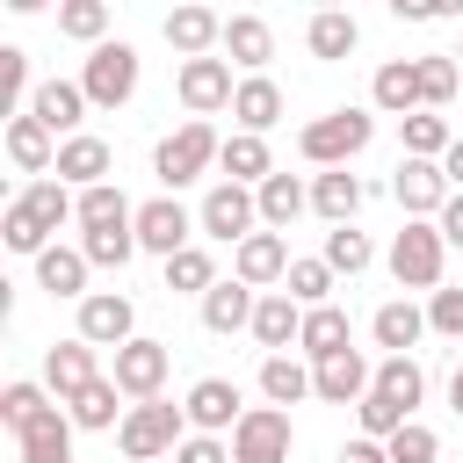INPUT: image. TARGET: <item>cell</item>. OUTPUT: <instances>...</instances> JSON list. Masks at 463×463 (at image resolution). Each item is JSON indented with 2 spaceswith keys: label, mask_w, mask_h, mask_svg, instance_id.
<instances>
[{
  "label": "cell",
  "mask_w": 463,
  "mask_h": 463,
  "mask_svg": "<svg viewBox=\"0 0 463 463\" xmlns=\"http://www.w3.org/2000/svg\"><path fill=\"white\" fill-rule=\"evenodd\" d=\"M369 137H376V116H369V109H326V116H311V123L297 130V152L333 174V166H347L354 152H369Z\"/></svg>",
  "instance_id": "cell-1"
},
{
  "label": "cell",
  "mask_w": 463,
  "mask_h": 463,
  "mask_svg": "<svg viewBox=\"0 0 463 463\" xmlns=\"http://www.w3.org/2000/svg\"><path fill=\"white\" fill-rule=\"evenodd\" d=\"M181 441H188V412H181V405H166V398L130 405V412H123V427H116V449H123L130 463H159V456H174Z\"/></svg>",
  "instance_id": "cell-2"
},
{
  "label": "cell",
  "mask_w": 463,
  "mask_h": 463,
  "mask_svg": "<svg viewBox=\"0 0 463 463\" xmlns=\"http://www.w3.org/2000/svg\"><path fill=\"white\" fill-rule=\"evenodd\" d=\"M217 152H224V137H217L210 123H195V116H188L181 130H166V137H159V152H152V174H159V181H166V195H174V188L203 181V174L217 166Z\"/></svg>",
  "instance_id": "cell-3"
},
{
  "label": "cell",
  "mask_w": 463,
  "mask_h": 463,
  "mask_svg": "<svg viewBox=\"0 0 463 463\" xmlns=\"http://www.w3.org/2000/svg\"><path fill=\"white\" fill-rule=\"evenodd\" d=\"M441 268H449V239H441V224H405L398 239H391V275H398V289H441Z\"/></svg>",
  "instance_id": "cell-4"
},
{
  "label": "cell",
  "mask_w": 463,
  "mask_h": 463,
  "mask_svg": "<svg viewBox=\"0 0 463 463\" xmlns=\"http://www.w3.org/2000/svg\"><path fill=\"white\" fill-rule=\"evenodd\" d=\"M195 224H203V239H217V246H246V239L260 232V195L239 188V181H217V188L203 195Z\"/></svg>",
  "instance_id": "cell-5"
},
{
  "label": "cell",
  "mask_w": 463,
  "mask_h": 463,
  "mask_svg": "<svg viewBox=\"0 0 463 463\" xmlns=\"http://www.w3.org/2000/svg\"><path fill=\"white\" fill-rule=\"evenodd\" d=\"M80 87H87V109H123V101L137 94V51H130L123 36L101 43V51H87Z\"/></svg>",
  "instance_id": "cell-6"
},
{
  "label": "cell",
  "mask_w": 463,
  "mask_h": 463,
  "mask_svg": "<svg viewBox=\"0 0 463 463\" xmlns=\"http://www.w3.org/2000/svg\"><path fill=\"white\" fill-rule=\"evenodd\" d=\"M297 427L282 405H246V420L232 427V463H289Z\"/></svg>",
  "instance_id": "cell-7"
},
{
  "label": "cell",
  "mask_w": 463,
  "mask_h": 463,
  "mask_svg": "<svg viewBox=\"0 0 463 463\" xmlns=\"http://www.w3.org/2000/svg\"><path fill=\"white\" fill-rule=\"evenodd\" d=\"M449 174L434 166V159H398V174H391V203L405 210V224H434L441 210H449Z\"/></svg>",
  "instance_id": "cell-8"
},
{
  "label": "cell",
  "mask_w": 463,
  "mask_h": 463,
  "mask_svg": "<svg viewBox=\"0 0 463 463\" xmlns=\"http://www.w3.org/2000/svg\"><path fill=\"white\" fill-rule=\"evenodd\" d=\"M195 217L174 203V195H152V203H137V253H159V260H174V253H188L195 246Z\"/></svg>",
  "instance_id": "cell-9"
},
{
  "label": "cell",
  "mask_w": 463,
  "mask_h": 463,
  "mask_svg": "<svg viewBox=\"0 0 463 463\" xmlns=\"http://www.w3.org/2000/svg\"><path fill=\"white\" fill-rule=\"evenodd\" d=\"M166 369H174V347H166V340H145V333H137L130 347H116V362H109L116 391H123V398H137V405H145V398H159Z\"/></svg>",
  "instance_id": "cell-10"
},
{
  "label": "cell",
  "mask_w": 463,
  "mask_h": 463,
  "mask_svg": "<svg viewBox=\"0 0 463 463\" xmlns=\"http://www.w3.org/2000/svg\"><path fill=\"white\" fill-rule=\"evenodd\" d=\"M174 94H181V109L203 123V116H217V109H232V94H239V80H232V58H188L181 65V80H174Z\"/></svg>",
  "instance_id": "cell-11"
},
{
  "label": "cell",
  "mask_w": 463,
  "mask_h": 463,
  "mask_svg": "<svg viewBox=\"0 0 463 463\" xmlns=\"http://www.w3.org/2000/svg\"><path fill=\"white\" fill-rule=\"evenodd\" d=\"M80 340H87V347H130V340H137V304H130L123 289H94V297L80 304Z\"/></svg>",
  "instance_id": "cell-12"
},
{
  "label": "cell",
  "mask_w": 463,
  "mask_h": 463,
  "mask_svg": "<svg viewBox=\"0 0 463 463\" xmlns=\"http://www.w3.org/2000/svg\"><path fill=\"white\" fill-rule=\"evenodd\" d=\"M94 354H101V347H87L80 333H72V340H58V347L43 354V391H51L58 405H72V398L101 376V362H94Z\"/></svg>",
  "instance_id": "cell-13"
},
{
  "label": "cell",
  "mask_w": 463,
  "mask_h": 463,
  "mask_svg": "<svg viewBox=\"0 0 463 463\" xmlns=\"http://www.w3.org/2000/svg\"><path fill=\"white\" fill-rule=\"evenodd\" d=\"M181 412H188V434H224V427H239V420H246V405H239V383H224V376H203V383H188Z\"/></svg>",
  "instance_id": "cell-14"
},
{
  "label": "cell",
  "mask_w": 463,
  "mask_h": 463,
  "mask_svg": "<svg viewBox=\"0 0 463 463\" xmlns=\"http://www.w3.org/2000/svg\"><path fill=\"white\" fill-rule=\"evenodd\" d=\"M29 116L65 145V137H80V123H87V87H80V80H43V87L29 94Z\"/></svg>",
  "instance_id": "cell-15"
},
{
  "label": "cell",
  "mask_w": 463,
  "mask_h": 463,
  "mask_svg": "<svg viewBox=\"0 0 463 463\" xmlns=\"http://www.w3.org/2000/svg\"><path fill=\"white\" fill-rule=\"evenodd\" d=\"M369 383H376V369L362 362V347H347L333 362H311V398H326V405H362Z\"/></svg>",
  "instance_id": "cell-16"
},
{
  "label": "cell",
  "mask_w": 463,
  "mask_h": 463,
  "mask_svg": "<svg viewBox=\"0 0 463 463\" xmlns=\"http://www.w3.org/2000/svg\"><path fill=\"white\" fill-rule=\"evenodd\" d=\"M369 101L383 109V116H420L427 109V87H420V58H391V65H376V80H369Z\"/></svg>",
  "instance_id": "cell-17"
},
{
  "label": "cell",
  "mask_w": 463,
  "mask_h": 463,
  "mask_svg": "<svg viewBox=\"0 0 463 463\" xmlns=\"http://www.w3.org/2000/svg\"><path fill=\"white\" fill-rule=\"evenodd\" d=\"M109 166H116V152H109L94 130H80V137H65V145H58V166H51V174H58L65 188H80V195H87V188H101V181H109Z\"/></svg>",
  "instance_id": "cell-18"
},
{
  "label": "cell",
  "mask_w": 463,
  "mask_h": 463,
  "mask_svg": "<svg viewBox=\"0 0 463 463\" xmlns=\"http://www.w3.org/2000/svg\"><path fill=\"white\" fill-rule=\"evenodd\" d=\"M166 43L181 51V65H188V58H217V51H224V14H210V7H174V14H166Z\"/></svg>",
  "instance_id": "cell-19"
},
{
  "label": "cell",
  "mask_w": 463,
  "mask_h": 463,
  "mask_svg": "<svg viewBox=\"0 0 463 463\" xmlns=\"http://www.w3.org/2000/svg\"><path fill=\"white\" fill-rule=\"evenodd\" d=\"M232 275H239L246 289L282 282V275H289V246H282V232H253L246 246H232Z\"/></svg>",
  "instance_id": "cell-20"
},
{
  "label": "cell",
  "mask_w": 463,
  "mask_h": 463,
  "mask_svg": "<svg viewBox=\"0 0 463 463\" xmlns=\"http://www.w3.org/2000/svg\"><path fill=\"white\" fill-rule=\"evenodd\" d=\"M14 449H22V463H72V412L43 405V412L14 434Z\"/></svg>",
  "instance_id": "cell-21"
},
{
  "label": "cell",
  "mask_w": 463,
  "mask_h": 463,
  "mask_svg": "<svg viewBox=\"0 0 463 463\" xmlns=\"http://www.w3.org/2000/svg\"><path fill=\"white\" fill-rule=\"evenodd\" d=\"M297 333H304V304H297L289 289H268V297H260V311H253V340H260L268 354H289V347H297Z\"/></svg>",
  "instance_id": "cell-22"
},
{
  "label": "cell",
  "mask_w": 463,
  "mask_h": 463,
  "mask_svg": "<svg viewBox=\"0 0 463 463\" xmlns=\"http://www.w3.org/2000/svg\"><path fill=\"white\" fill-rule=\"evenodd\" d=\"M232 116H239V130H246V137H268V130L282 123V87H275L268 72L239 80V94H232Z\"/></svg>",
  "instance_id": "cell-23"
},
{
  "label": "cell",
  "mask_w": 463,
  "mask_h": 463,
  "mask_svg": "<svg viewBox=\"0 0 463 463\" xmlns=\"http://www.w3.org/2000/svg\"><path fill=\"white\" fill-rule=\"evenodd\" d=\"M224 58L232 65H246V80L275 58V29L260 22V14H224Z\"/></svg>",
  "instance_id": "cell-24"
},
{
  "label": "cell",
  "mask_w": 463,
  "mask_h": 463,
  "mask_svg": "<svg viewBox=\"0 0 463 463\" xmlns=\"http://www.w3.org/2000/svg\"><path fill=\"white\" fill-rule=\"evenodd\" d=\"M253 195H260V232H289V224L311 210V188H304L297 174H268Z\"/></svg>",
  "instance_id": "cell-25"
},
{
  "label": "cell",
  "mask_w": 463,
  "mask_h": 463,
  "mask_svg": "<svg viewBox=\"0 0 463 463\" xmlns=\"http://www.w3.org/2000/svg\"><path fill=\"white\" fill-rule=\"evenodd\" d=\"M297 347H304L311 362H333V354H347V347H354V326H347V311H340V304H318V311H304V333H297Z\"/></svg>",
  "instance_id": "cell-26"
},
{
  "label": "cell",
  "mask_w": 463,
  "mask_h": 463,
  "mask_svg": "<svg viewBox=\"0 0 463 463\" xmlns=\"http://www.w3.org/2000/svg\"><path fill=\"white\" fill-rule=\"evenodd\" d=\"M87 268H94V260H87L80 246H51V253H36V282H43L51 297H80V304H87V297H94V289H87Z\"/></svg>",
  "instance_id": "cell-27"
},
{
  "label": "cell",
  "mask_w": 463,
  "mask_h": 463,
  "mask_svg": "<svg viewBox=\"0 0 463 463\" xmlns=\"http://www.w3.org/2000/svg\"><path fill=\"white\" fill-rule=\"evenodd\" d=\"M253 311H260V289H246L239 275L203 297V326H210V333H239V326H253Z\"/></svg>",
  "instance_id": "cell-28"
},
{
  "label": "cell",
  "mask_w": 463,
  "mask_h": 463,
  "mask_svg": "<svg viewBox=\"0 0 463 463\" xmlns=\"http://www.w3.org/2000/svg\"><path fill=\"white\" fill-rule=\"evenodd\" d=\"M369 333H376V347H383V354H405V347H420V333H427V311H420L412 297H391V304L369 318Z\"/></svg>",
  "instance_id": "cell-29"
},
{
  "label": "cell",
  "mask_w": 463,
  "mask_h": 463,
  "mask_svg": "<svg viewBox=\"0 0 463 463\" xmlns=\"http://www.w3.org/2000/svg\"><path fill=\"white\" fill-rule=\"evenodd\" d=\"M7 159H14L22 174H51V166H58V137H51L36 116H14V123H7Z\"/></svg>",
  "instance_id": "cell-30"
},
{
  "label": "cell",
  "mask_w": 463,
  "mask_h": 463,
  "mask_svg": "<svg viewBox=\"0 0 463 463\" xmlns=\"http://www.w3.org/2000/svg\"><path fill=\"white\" fill-rule=\"evenodd\" d=\"M217 166H224V181H239V188H260V181L275 174V159H268V137H246V130H232V137H224Z\"/></svg>",
  "instance_id": "cell-31"
},
{
  "label": "cell",
  "mask_w": 463,
  "mask_h": 463,
  "mask_svg": "<svg viewBox=\"0 0 463 463\" xmlns=\"http://www.w3.org/2000/svg\"><path fill=\"white\" fill-rule=\"evenodd\" d=\"M130 224H137V203L116 181H101V188L80 195V232H130Z\"/></svg>",
  "instance_id": "cell-32"
},
{
  "label": "cell",
  "mask_w": 463,
  "mask_h": 463,
  "mask_svg": "<svg viewBox=\"0 0 463 463\" xmlns=\"http://www.w3.org/2000/svg\"><path fill=\"white\" fill-rule=\"evenodd\" d=\"M354 43H362V29H354L347 7H326V14L304 22V51H311V58H347Z\"/></svg>",
  "instance_id": "cell-33"
},
{
  "label": "cell",
  "mask_w": 463,
  "mask_h": 463,
  "mask_svg": "<svg viewBox=\"0 0 463 463\" xmlns=\"http://www.w3.org/2000/svg\"><path fill=\"white\" fill-rule=\"evenodd\" d=\"M311 210H318L326 224H354V210H362V181H354L347 166L318 174V181H311Z\"/></svg>",
  "instance_id": "cell-34"
},
{
  "label": "cell",
  "mask_w": 463,
  "mask_h": 463,
  "mask_svg": "<svg viewBox=\"0 0 463 463\" xmlns=\"http://www.w3.org/2000/svg\"><path fill=\"white\" fill-rule=\"evenodd\" d=\"M116 398H123V391H116V376H94V383H87L65 412H72V427L101 434V427H123V412H130V405H116Z\"/></svg>",
  "instance_id": "cell-35"
},
{
  "label": "cell",
  "mask_w": 463,
  "mask_h": 463,
  "mask_svg": "<svg viewBox=\"0 0 463 463\" xmlns=\"http://www.w3.org/2000/svg\"><path fill=\"white\" fill-rule=\"evenodd\" d=\"M260 398L289 412L297 398H311V369H304L297 354H268V362H260Z\"/></svg>",
  "instance_id": "cell-36"
},
{
  "label": "cell",
  "mask_w": 463,
  "mask_h": 463,
  "mask_svg": "<svg viewBox=\"0 0 463 463\" xmlns=\"http://www.w3.org/2000/svg\"><path fill=\"white\" fill-rule=\"evenodd\" d=\"M398 130H405V159H434V166H441V159H449V145H456V130H449V123L434 116V109L405 116Z\"/></svg>",
  "instance_id": "cell-37"
},
{
  "label": "cell",
  "mask_w": 463,
  "mask_h": 463,
  "mask_svg": "<svg viewBox=\"0 0 463 463\" xmlns=\"http://www.w3.org/2000/svg\"><path fill=\"white\" fill-rule=\"evenodd\" d=\"M369 391H383V398H398V405L412 412V405L427 398V376H420V362H412V354H383V362H376V383H369Z\"/></svg>",
  "instance_id": "cell-38"
},
{
  "label": "cell",
  "mask_w": 463,
  "mask_h": 463,
  "mask_svg": "<svg viewBox=\"0 0 463 463\" xmlns=\"http://www.w3.org/2000/svg\"><path fill=\"white\" fill-rule=\"evenodd\" d=\"M58 36H72V43H109V0H65L58 7Z\"/></svg>",
  "instance_id": "cell-39"
},
{
  "label": "cell",
  "mask_w": 463,
  "mask_h": 463,
  "mask_svg": "<svg viewBox=\"0 0 463 463\" xmlns=\"http://www.w3.org/2000/svg\"><path fill=\"white\" fill-rule=\"evenodd\" d=\"M333 275H362L369 260H376V246H369V232H354V224H333L326 232V253H318Z\"/></svg>",
  "instance_id": "cell-40"
},
{
  "label": "cell",
  "mask_w": 463,
  "mask_h": 463,
  "mask_svg": "<svg viewBox=\"0 0 463 463\" xmlns=\"http://www.w3.org/2000/svg\"><path fill=\"white\" fill-rule=\"evenodd\" d=\"M420 87H427V109L441 116V109L456 101V87H463V65H456V51H427V58H420Z\"/></svg>",
  "instance_id": "cell-41"
},
{
  "label": "cell",
  "mask_w": 463,
  "mask_h": 463,
  "mask_svg": "<svg viewBox=\"0 0 463 463\" xmlns=\"http://www.w3.org/2000/svg\"><path fill=\"white\" fill-rule=\"evenodd\" d=\"M0 239H7V253H51V232L36 224V210H29L22 195L0 210Z\"/></svg>",
  "instance_id": "cell-42"
},
{
  "label": "cell",
  "mask_w": 463,
  "mask_h": 463,
  "mask_svg": "<svg viewBox=\"0 0 463 463\" xmlns=\"http://www.w3.org/2000/svg\"><path fill=\"white\" fill-rule=\"evenodd\" d=\"M354 427H362V441H391L398 427H412V412H405L398 398H383V391H369V398L354 405Z\"/></svg>",
  "instance_id": "cell-43"
},
{
  "label": "cell",
  "mask_w": 463,
  "mask_h": 463,
  "mask_svg": "<svg viewBox=\"0 0 463 463\" xmlns=\"http://www.w3.org/2000/svg\"><path fill=\"white\" fill-rule=\"evenodd\" d=\"M166 289H188V297H210V289H217V260H210L203 246H188V253H174V260H166Z\"/></svg>",
  "instance_id": "cell-44"
},
{
  "label": "cell",
  "mask_w": 463,
  "mask_h": 463,
  "mask_svg": "<svg viewBox=\"0 0 463 463\" xmlns=\"http://www.w3.org/2000/svg\"><path fill=\"white\" fill-rule=\"evenodd\" d=\"M282 289H289L304 311H318V304H333V268H326V260H289Z\"/></svg>",
  "instance_id": "cell-45"
},
{
  "label": "cell",
  "mask_w": 463,
  "mask_h": 463,
  "mask_svg": "<svg viewBox=\"0 0 463 463\" xmlns=\"http://www.w3.org/2000/svg\"><path fill=\"white\" fill-rule=\"evenodd\" d=\"M80 253H87L94 268H130V253H137V224H130V232H80Z\"/></svg>",
  "instance_id": "cell-46"
},
{
  "label": "cell",
  "mask_w": 463,
  "mask_h": 463,
  "mask_svg": "<svg viewBox=\"0 0 463 463\" xmlns=\"http://www.w3.org/2000/svg\"><path fill=\"white\" fill-rule=\"evenodd\" d=\"M383 449H391V463H441V434H434V427H420V420H412V427H398Z\"/></svg>",
  "instance_id": "cell-47"
},
{
  "label": "cell",
  "mask_w": 463,
  "mask_h": 463,
  "mask_svg": "<svg viewBox=\"0 0 463 463\" xmlns=\"http://www.w3.org/2000/svg\"><path fill=\"white\" fill-rule=\"evenodd\" d=\"M22 87H29V58H22L14 43H0V109H7V123L29 116V109H22Z\"/></svg>",
  "instance_id": "cell-48"
},
{
  "label": "cell",
  "mask_w": 463,
  "mask_h": 463,
  "mask_svg": "<svg viewBox=\"0 0 463 463\" xmlns=\"http://www.w3.org/2000/svg\"><path fill=\"white\" fill-rule=\"evenodd\" d=\"M43 405H51V391H43V383H7V391H0V420H7L14 434H22Z\"/></svg>",
  "instance_id": "cell-49"
},
{
  "label": "cell",
  "mask_w": 463,
  "mask_h": 463,
  "mask_svg": "<svg viewBox=\"0 0 463 463\" xmlns=\"http://www.w3.org/2000/svg\"><path fill=\"white\" fill-rule=\"evenodd\" d=\"M427 333L463 340V289H434V297H427Z\"/></svg>",
  "instance_id": "cell-50"
},
{
  "label": "cell",
  "mask_w": 463,
  "mask_h": 463,
  "mask_svg": "<svg viewBox=\"0 0 463 463\" xmlns=\"http://www.w3.org/2000/svg\"><path fill=\"white\" fill-rule=\"evenodd\" d=\"M174 463H232V441H224V434H188V441L174 449Z\"/></svg>",
  "instance_id": "cell-51"
},
{
  "label": "cell",
  "mask_w": 463,
  "mask_h": 463,
  "mask_svg": "<svg viewBox=\"0 0 463 463\" xmlns=\"http://www.w3.org/2000/svg\"><path fill=\"white\" fill-rule=\"evenodd\" d=\"M340 463H391V449H383V441H362V434H354V441L340 449Z\"/></svg>",
  "instance_id": "cell-52"
},
{
  "label": "cell",
  "mask_w": 463,
  "mask_h": 463,
  "mask_svg": "<svg viewBox=\"0 0 463 463\" xmlns=\"http://www.w3.org/2000/svg\"><path fill=\"white\" fill-rule=\"evenodd\" d=\"M434 224H441V239H449V246H463V195H449V210H441Z\"/></svg>",
  "instance_id": "cell-53"
},
{
  "label": "cell",
  "mask_w": 463,
  "mask_h": 463,
  "mask_svg": "<svg viewBox=\"0 0 463 463\" xmlns=\"http://www.w3.org/2000/svg\"><path fill=\"white\" fill-rule=\"evenodd\" d=\"M441 174H449V188H456V195H463V137H456V145H449V159H441Z\"/></svg>",
  "instance_id": "cell-54"
},
{
  "label": "cell",
  "mask_w": 463,
  "mask_h": 463,
  "mask_svg": "<svg viewBox=\"0 0 463 463\" xmlns=\"http://www.w3.org/2000/svg\"><path fill=\"white\" fill-rule=\"evenodd\" d=\"M449 405H456V420H463V369L449 376Z\"/></svg>",
  "instance_id": "cell-55"
},
{
  "label": "cell",
  "mask_w": 463,
  "mask_h": 463,
  "mask_svg": "<svg viewBox=\"0 0 463 463\" xmlns=\"http://www.w3.org/2000/svg\"><path fill=\"white\" fill-rule=\"evenodd\" d=\"M456 65H463V51H456Z\"/></svg>",
  "instance_id": "cell-56"
}]
</instances>
